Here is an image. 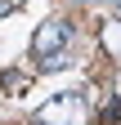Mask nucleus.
<instances>
[{"mask_svg": "<svg viewBox=\"0 0 121 125\" xmlns=\"http://www.w3.org/2000/svg\"><path fill=\"white\" fill-rule=\"evenodd\" d=\"M81 116H85V103H81V94H58V98H49V103L40 107V116H36V121H49V125H54V121H63V125H76Z\"/></svg>", "mask_w": 121, "mask_h": 125, "instance_id": "nucleus-1", "label": "nucleus"}, {"mask_svg": "<svg viewBox=\"0 0 121 125\" xmlns=\"http://www.w3.org/2000/svg\"><path fill=\"white\" fill-rule=\"evenodd\" d=\"M72 40V22H63V18H49V22H40V31H36V54L45 58V54H58L63 45Z\"/></svg>", "mask_w": 121, "mask_h": 125, "instance_id": "nucleus-2", "label": "nucleus"}, {"mask_svg": "<svg viewBox=\"0 0 121 125\" xmlns=\"http://www.w3.org/2000/svg\"><path fill=\"white\" fill-rule=\"evenodd\" d=\"M103 45H108V54H121V22L103 27Z\"/></svg>", "mask_w": 121, "mask_h": 125, "instance_id": "nucleus-3", "label": "nucleus"}, {"mask_svg": "<svg viewBox=\"0 0 121 125\" xmlns=\"http://www.w3.org/2000/svg\"><path fill=\"white\" fill-rule=\"evenodd\" d=\"M112 5H117V9H121V0H112Z\"/></svg>", "mask_w": 121, "mask_h": 125, "instance_id": "nucleus-4", "label": "nucleus"}, {"mask_svg": "<svg viewBox=\"0 0 121 125\" xmlns=\"http://www.w3.org/2000/svg\"><path fill=\"white\" fill-rule=\"evenodd\" d=\"M36 125H49V121H36Z\"/></svg>", "mask_w": 121, "mask_h": 125, "instance_id": "nucleus-5", "label": "nucleus"}, {"mask_svg": "<svg viewBox=\"0 0 121 125\" xmlns=\"http://www.w3.org/2000/svg\"><path fill=\"white\" fill-rule=\"evenodd\" d=\"M117 89H121V81H117Z\"/></svg>", "mask_w": 121, "mask_h": 125, "instance_id": "nucleus-6", "label": "nucleus"}]
</instances>
